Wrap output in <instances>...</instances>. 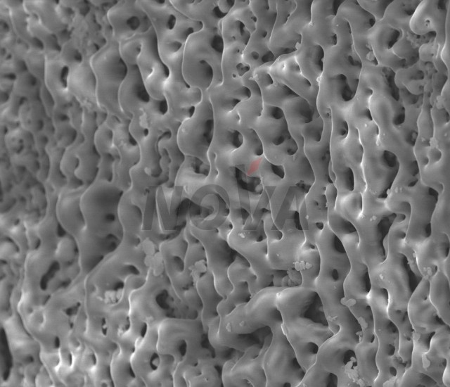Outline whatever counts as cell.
<instances>
[{
	"label": "cell",
	"instance_id": "obj_1",
	"mask_svg": "<svg viewBox=\"0 0 450 387\" xmlns=\"http://www.w3.org/2000/svg\"><path fill=\"white\" fill-rule=\"evenodd\" d=\"M161 277H150L107 322L100 350L110 386H184L202 358L200 317Z\"/></svg>",
	"mask_w": 450,
	"mask_h": 387
},
{
	"label": "cell",
	"instance_id": "obj_2",
	"mask_svg": "<svg viewBox=\"0 0 450 387\" xmlns=\"http://www.w3.org/2000/svg\"><path fill=\"white\" fill-rule=\"evenodd\" d=\"M276 304L282 329L299 363L308 370L316 362L320 346L333 334L316 290L301 285L281 288Z\"/></svg>",
	"mask_w": 450,
	"mask_h": 387
},
{
	"label": "cell",
	"instance_id": "obj_3",
	"mask_svg": "<svg viewBox=\"0 0 450 387\" xmlns=\"http://www.w3.org/2000/svg\"><path fill=\"white\" fill-rule=\"evenodd\" d=\"M406 226L391 227L387 253L382 262L369 272L371 285L384 288L388 295L387 313L406 312L408 301L423 276L414 250L405 241Z\"/></svg>",
	"mask_w": 450,
	"mask_h": 387
},
{
	"label": "cell",
	"instance_id": "obj_4",
	"mask_svg": "<svg viewBox=\"0 0 450 387\" xmlns=\"http://www.w3.org/2000/svg\"><path fill=\"white\" fill-rule=\"evenodd\" d=\"M327 319L331 327L338 329L319 348L315 364L334 374L338 386H361L355 355L361 336L360 324L343 303L334 308Z\"/></svg>",
	"mask_w": 450,
	"mask_h": 387
},
{
	"label": "cell",
	"instance_id": "obj_5",
	"mask_svg": "<svg viewBox=\"0 0 450 387\" xmlns=\"http://www.w3.org/2000/svg\"><path fill=\"white\" fill-rule=\"evenodd\" d=\"M142 2L143 11L153 23L162 60L170 70L181 68L189 37L202 30L204 25L181 13L171 1Z\"/></svg>",
	"mask_w": 450,
	"mask_h": 387
},
{
	"label": "cell",
	"instance_id": "obj_6",
	"mask_svg": "<svg viewBox=\"0 0 450 387\" xmlns=\"http://www.w3.org/2000/svg\"><path fill=\"white\" fill-rule=\"evenodd\" d=\"M224 44L219 29L205 27L192 34L184 49L181 72L194 87L207 94L223 80Z\"/></svg>",
	"mask_w": 450,
	"mask_h": 387
},
{
	"label": "cell",
	"instance_id": "obj_7",
	"mask_svg": "<svg viewBox=\"0 0 450 387\" xmlns=\"http://www.w3.org/2000/svg\"><path fill=\"white\" fill-rule=\"evenodd\" d=\"M368 301L378 345L375 357L378 374L373 386H396L408 367L398 354L399 331L388 316L387 293L371 285Z\"/></svg>",
	"mask_w": 450,
	"mask_h": 387
},
{
	"label": "cell",
	"instance_id": "obj_8",
	"mask_svg": "<svg viewBox=\"0 0 450 387\" xmlns=\"http://www.w3.org/2000/svg\"><path fill=\"white\" fill-rule=\"evenodd\" d=\"M281 318L268 326L273 334L263 358L266 386H299L305 370L282 329Z\"/></svg>",
	"mask_w": 450,
	"mask_h": 387
},
{
	"label": "cell",
	"instance_id": "obj_9",
	"mask_svg": "<svg viewBox=\"0 0 450 387\" xmlns=\"http://www.w3.org/2000/svg\"><path fill=\"white\" fill-rule=\"evenodd\" d=\"M253 129L262 143L264 156L274 165H283L298 150L283 111L278 106L264 103Z\"/></svg>",
	"mask_w": 450,
	"mask_h": 387
},
{
	"label": "cell",
	"instance_id": "obj_10",
	"mask_svg": "<svg viewBox=\"0 0 450 387\" xmlns=\"http://www.w3.org/2000/svg\"><path fill=\"white\" fill-rule=\"evenodd\" d=\"M214 127L212 106L206 94L194 115L183 122L178 129L176 140L183 153L210 163L208 153Z\"/></svg>",
	"mask_w": 450,
	"mask_h": 387
},
{
	"label": "cell",
	"instance_id": "obj_11",
	"mask_svg": "<svg viewBox=\"0 0 450 387\" xmlns=\"http://www.w3.org/2000/svg\"><path fill=\"white\" fill-rule=\"evenodd\" d=\"M194 198L191 216V224L193 227L201 230H213L228 219L230 200L219 185L205 184L195 191Z\"/></svg>",
	"mask_w": 450,
	"mask_h": 387
},
{
	"label": "cell",
	"instance_id": "obj_12",
	"mask_svg": "<svg viewBox=\"0 0 450 387\" xmlns=\"http://www.w3.org/2000/svg\"><path fill=\"white\" fill-rule=\"evenodd\" d=\"M320 269L316 282L344 281L350 269L347 253L339 238L325 224L316 241Z\"/></svg>",
	"mask_w": 450,
	"mask_h": 387
},
{
	"label": "cell",
	"instance_id": "obj_13",
	"mask_svg": "<svg viewBox=\"0 0 450 387\" xmlns=\"http://www.w3.org/2000/svg\"><path fill=\"white\" fill-rule=\"evenodd\" d=\"M205 94L184 79L181 68L172 70L164 89L169 115L181 124L194 115Z\"/></svg>",
	"mask_w": 450,
	"mask_h": 387
},
{
	"label": "cell",
	"instance_id": "obj_14",
	"mask_svg": "<svg viewBox=\"0 0 450 387\" xmlns=\"http://www.w3.org/2000/svg\"><path fill=\"white\" fill-rule=\"evenodd\" d=\"M350 262V269L343 284L345 304L354 300H368L371 283L368 268L359 253L358 234H352L341 241Z\"/></svg>",
	"mask_w": 450,
	"mask_h": 387
},
{
	"label": "cell",
	"instance_id": "obj_15",
	"mask_svg": "<svg viewBox=\"0 0 450 387\" xmlns=\"http://www.w3.org/2000/svg\"><path fill=\"white\" fill-rule=\"evenodd\" d=\"M406 311L413 331L417 334L435 333L446 325L430 300L429 281L424 277L413 291Z\"/></svg>",
	"mask_w": 450,
	"mask_h": 387
},
{
	"label": "cell",
	"instance_id": "obj_16",
	"mask_svg": "<svg viewBox=\"0 0 450 387\" xmlns=\"http://www.w3.org/2000/svg\"><path fill=\"white\" fill-rule=\"evenodd\" d=\"M257 23L250 1H236L233 7L220 25L224 44L239 43L247 46L257 30Z\"/></svg>",
	"mask_w": 450,
	"mask_h": 387
},
{
	"label": "cell",
	"instance_id": "obj_17",
	"mask_svg": "<svg viewBox=\"0 0 450 387\" xmlns=\"http://www.w3.org/2000/svg\"><path fill=\"white\" fill-rule=\"evenodd\" d=\"M236 1H171L172 5L191 19L201 22L205 27L220 29Z\"/></svg>",
	"mask_w": 450,
	"mask_h": 387
},
{
	"label": "cell",
	"instance_id": "obj_18",
	"mask_svg": "<svg viewBox=\"0 0 450 387\" xmlns=\"http://www.w3.org/2000/svg\"><path fill=\"white\" fill-rule=\"evenodd\" d=\"M378 339L372 341L361 338L355 348L357 373L361 386H373L378 374L375 357Z\"/></svg>",
	"mask_w": 450,
	"mask_h": 387
},
{
	"label": "cell",
	"instance_id": "obj_19",
	"mask_svg": "<svg viewBox=\"0 0 450 387\" xmlns=\"http://www.w3.org/2000/svg\"><path fill=\"white\" fill-rule=\"evenodd\" d=\"M337 15L349 23L353 41L366 38L368 32L376 23L375 18L364 10L357 1H343L339 6Z\"/></svg>",
	"mask_w": 450,
	"mask_h": 387
},
{
	"label": "cell",
	"instance_id": "obj_20",
	"mask_svg": "<svg viewBox=\"0 0 450 387\" xmlns=\"http://www.w3.org/2000/svg\"><path fill=\"white\" fill-rule=\"evenodd\" d=\"M295 269L300 274L301 286L315 290L320 269V256L316 244L305 240L299 252Z\"/></svg>",
	"mask_w": 450,
	"mask_h": 387
},
{
	"label": "cell",
	"instance_id": "obj_21",
	"mask_svg": "<svg viewBox=\"0 0 450 387\" xmlns=\"http://www.w3.org/2000/svg\"><path fill=\"white\" fill-rule=\"evenodd\" d=\"M428 281L430 300L442 320L450 325L449 276L438 269Z\"/></svg>",
	"mask_w": 450,
	"mask_h": 387
},
{
	"label": "cell",
	"instance_id": "obj_22",
	"mask_svg": "<svg viewBox=\"0 0 450 387\" xmlns=\"http://www.w3.org/2000/svg\"><path fill=\"white\" fill-rule=\"evenodd\" d=\"M283 166L285 181L300 184L309 189L314 184L315 176L304 152V148L299 147L296 153L291 156Z\"/></svg>",
	"mask_w": 450,
	"mask_h": 387
},
{
	"label": "cell",
	"instance_id": "obj_23",
	"mask_svg": "<svg viewBox=\"0 0 450 387\" xmlns=\"http://www.w3.org/2000/svg\"><path fill=\"white\" fill-rule=\"evenodd\" d=\"M257 177L260 179L264 188H274L285 178L284 167L273 164L264 156L259 162Z\"/></svg>",
	"mask_w": 450,
	"mask_h": 387
},
{
	"label": "cell",
	"instance_id": "obj_24",
	"mask_svg": "<svg viewBox=\"0 0 450 387\" xmlns=\"http://www.w3.org/2000/svg\"><path fill=\"white\" fill-rule=\"evenodd\" d=\"M299 386H338V378L314 363L306 371Z\"/></svg>",
	"mask_w": 450,
	"mask_h": 387
},
{
	"label": "cell",
	"instance_id": "obj_25",
	"mask_svg": "<svg viewBox=\"0 0 450 387\" xmlns=\"http://www.w3.org/2000/svg\"><path fill=\"white\" fill-rule=\"evenodd\" d=\"M397 386L439 387V384L430 376L415 372L410 367L404 372Z\"/></svg>",
	"mask_w": 450,
	"mask_h": 387
},
{
	"label": "cell",
	"instance_id": "obj_26",
	"mask_svg": "<svg viewBox=\"0 0 450 387\" xmlns=\"http://www.w3.org/2000/svg\"><path fill=\"white\" fill-rule=\"evenodd\" d=\"M359 4L371 14L376 22L383 19L385 11L392 1H357Z\"/></svg>",
	"mask_w": 450,
	"mask_h": 387
}]
</instances>
